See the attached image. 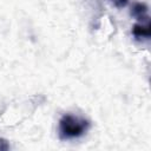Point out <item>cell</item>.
Returning <instances> with one entry per match:
<instances>
[{"instance_id":"cell-1","label":"cell","mask_w":151,"mask_h":151,"mask_svg":"<svg viewBox=\"0 0 151 151\" xmlns=\"http://www.w3.org/2000/svg\"><path fill=\"white\" fill-rule=\"evenodd\" d=\"M87 122L72 114L64 116L60 120V134L63 138L79 137L86 131Z\"/></svg>"},{"instance_id":"cell-2","label":"cell","mask_w":151,"mask_h":151,"mask_svg":"<svg viewBox=\"0 0 151 151\" xmlns=\"http://www.w3.org/2000/svg\"><path fill=\"white\" fill-rule=\"evenodd\" d=\"M133 34L138 38H149L150 35V29H149V25L144 26V25H136L133 27Z\"/></svg>"}]
</instances>
